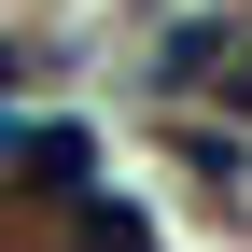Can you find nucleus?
I'll list each match as a JSON object with an SVG mask.
<instances>
[{
	"instance_id": "nucleus-1",
	"label": "nucleus",
	"mask_w": 252,
	"mask_h": 252,
	"mask_svg": "<svg viewBox=\"0 0 252 252\" xmlns=\"http://www.w3.org/2000/svg\"><path fill=\"white\" fill-rule=\"evenodd\" d=\"M84 168H98L84 126H56V112H14L0 126V182H84Z\"/></svg>"
}]
</instances>
